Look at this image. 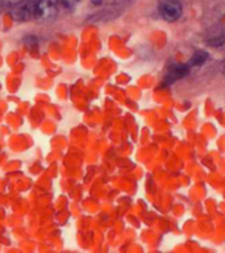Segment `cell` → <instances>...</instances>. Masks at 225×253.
I'll list each match as a JSON object with an SVG mask.
<instances>
[{"label": "cell", "mask_w": 225, "mask_h": 253, "mask_svg": "<svg viewBox=\"0 0 225 253\" xmlns=\"http://www.w3.org/2000/svg\"><path fill=\"white\" fill-rule=\"evenodd\" d=\"M58 0H37L34 1V19L39 21H51L58 15Z\"/></svg>", "instance_id": "obj_1"}, {"label": "cell", "mask_w": 225, "mask_h": 253, "mask_svg": "<svg viewBox=\"0 0 225 253\" xmlns=\"http://www.w3.org/2000/svg\"><path fill=\"white\" fill-rule=\"evenodd\" d=\"M188 72H190L188 63H171L169 69H167V73H166V80L169 83L175 82V80L186 76Z\"/></svg>", "instance_id": "obj_3"}, {"label": "cell", "mask_w": 225, "mask_h": 253, "mask_svg": "<svg viewBox=\"0 0 225 253\" xmlns=\"http://www.w3.org/2000/svg\"><path fill=\"white\" fill-rule=\"evenodd\" d=\"M205 40L211 47H221L225 44V28L216 26L215 29L211 30L205 36Z\"/></svg>", "instance_id": "obj_5"}, {"label": "cell", "mask_w": 225, "mask_h": 253, "mask_svg": "<svg viewBox=\"0 0 225 253\" xmlns=\"http://www.w3.org/2000/svg\"><path fill=\"white\" fill-rule=\"evenodd\" d=\"M58 1H60L61 8L66 9V11H71L79 3V0H58Z\"/></svg>", "instance_id": "obj_7"}, {"label": "cell", "mask_w": 225, "mask_h": 253, "mask_svg": "<svg viewBox=\"0 0 225 253\" xmlns=\"http://www.w3.org/2000/svg\"><path fill=\"white\" fill-rule=\"evenodd\" d=\"M12 16L17 21H25L34 17V3H24L12 11Z\"/></svg>", "instance_id": "obj_4"}, {"label": "cell", "mask_w": 225, "mask_h": 253, "mask_svg": "<svg viewBox=\"0 0 225 253\" xmlns=\"http://www.w3.org/2000/svg\"><path fill=\"white\" fill-rule=\"evenodd\" d=\"M221 70H223V74L225 76V61L223 62V66H221Z\"/></svg>", "instance_id": "obj_9"}, {"label": "cell", "mask_w": 225, "mask_h": 253, "mask_svg": "<svg viewBox=\"0 0 225 253\" xmlns=\"http://www.w3.org/2000/svg\"><path fill=\"white\" fill-rule=\"evenodd\" d=\"M207 59H208V53H207V51H196V53H194L191 59L188 61V66H190V68H192V66H200V65L205 63Z\"/></svg>", "instance_id": "obj_6"}, {"label": "cell", "mask_w": 225, "mask_h": 253, "mask_svg": "<svg viewBox=\"0 0 225 253\" xmlns=\"http://www.w3.org/2000/svg\"><path fill=\"white\" fill-rule=\"evenodd\" d=\"M22 42L25 44L26 47H33V45H37V38L34 37V36H28L22 40Z\"/></svg>", "instance_id": "obj_8"}, {"label": "cell", "mask_w": 225, "mask_h": 253, "mask_svg": "<svg viewBox=\"0 0 225 253\" xmlns=\"http://www.w3.org/2000/svg\"><path fill=\"white\" fill-rule=\"evenodd\" d=\"M159 13L166 21H177L182 15V5L178 0H162L159 4Z\"/></svg>", "instance_id": "obj_2"}]
</instances>
